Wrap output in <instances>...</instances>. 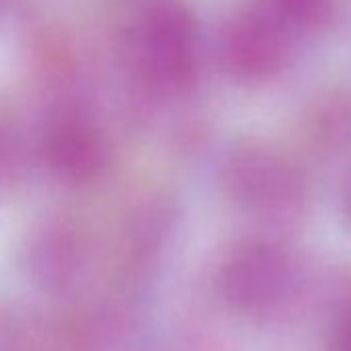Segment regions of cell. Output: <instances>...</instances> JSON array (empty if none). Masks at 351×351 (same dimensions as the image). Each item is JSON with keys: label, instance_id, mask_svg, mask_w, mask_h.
Returning a JSON list of instances; mask_svg holds the SVG:
<instances>
[{"label": "cell", "instance_id": "1", "mask_svg": "<svg viewBox=\"0 0 351 351\" xmlns=\"http://www.w3.org/2000/svg\"><path fill=\"white\" fill-rule=\"evenodd\" d=\"M149 52L155 71L167 83H182L195 66L193 34L182 17L163 15L149 34Z\"/></svg>", "mask_w": 351, "mask_h": 351}]
</instances>
